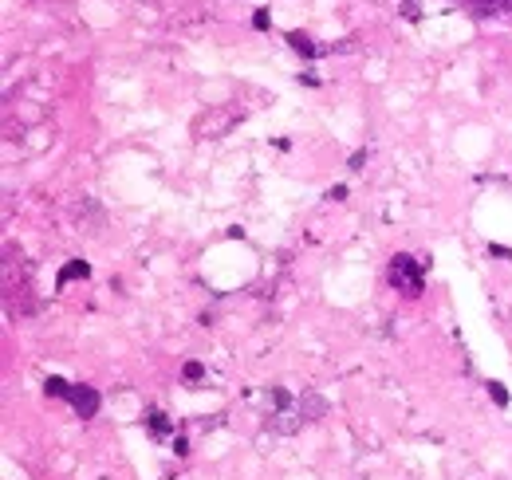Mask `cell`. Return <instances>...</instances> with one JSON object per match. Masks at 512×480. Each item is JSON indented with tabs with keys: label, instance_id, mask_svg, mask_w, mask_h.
<instances>
[{
	"label": "cell",
	"instance_id": "5b68a950",
	"mask_svg": "<svg viewBox=\"0 0 512 480\" xmlns=\"http://www.w3.org/2000/svg\"><path fill=\"white\" fill-rule=\"evenodd\" d=\"M87 272H91V268H87L83 260H75V264H67L64 272H60V288H64L67 280H79V276H87Z\"/></svg>",
	"mask_w": 512,
	"mask_h": 480
},
{
	"label": "cell",
	"instance_id": "6da1fadb",
	"mask_svg": "<svg viewBox=\"0 0 512 480\" xmlns=\"http://www.w3.org/2000/svg\"><path fill=\"white\" fill-rule=\"evenodd\" d=\"M44 386H48V394L67 398V402L75 406L79 418H95V414H99V394H95L91 386H71V382H64V378H48Z\"/></svg>",
	"mask_w": 512,
	"mask_h": 480
},
{
	"label": "cell",
	"instance_id": "277c9868",
	"mask_svg": "<svg viewBox=\"0 0 512 480\" xmlns=\"http://www.w3.org/2000/svg\"><path fill=\"white\" fill-rule=\"evenodd\" d=\"M465 4H469L473 12H485V16H489V12H512V0H465Z\"/></svg>",
	"mask_w": 512,
	"mask_h": 480
},
{
	"label": "cell",
	"instance_id": "8992f818",
	"mask_svg": "<svg viewBox=\"0 0 512 480\" xmlns=\"http://www.w3.org/2000/svg\"><path fill=\"white\" fill-rule=\"evenodd\" d=\"M150 429L162 437V433H170V421H166V414L162 410H150Z\"/></svg>",
	"mask_w": 512,
	"mask_h": 480
},
{
	"label": "cell",
	"instance_id": "ba28073f",
	"mask_svg": "<svg viewBox=\"0 0 512 480\" xmlns=\"http://www.w3.org/2000/svg\"><path fill=\"white\" fill-rule=\"evenodd\" d=\"M186 378H190V382L201 378V362H186Z\"/></svg>",
	"mask_w": 512,
	"mask_h": 480
},
{
	"label": "cell",
	"instance_id": "7a4b0ae2",
	"mask_svg": "<svg viewBox=\"0 0 512 480\" xmlns=\"http://www.w3.org/2000/svg\"><path fill=\"white\" fill-rule=\"evenodd\" d=\"M390 284H394L402 296H418L422 284H426V272H422V264H418L414 256L398 252V256L390 260Z\"/></svg>",
	"mask_w": 512,
	"mask_h": 480
},
{
	"label": "cell",
	"instance_id": "52a82bcc",
	"mask_svg": "<svg viewBox=\"0 0 512 480\" xmlns=\"http://www.w3.org/2000/svg\"><path fill=\"white\" fill-rule=\"evenodd\" d=\"M489 394H493V402H497V406H509V394H505V386H501V382H489Z\"/></svg>",
	"mask_w": 512,
	"mask_h": 480
},
{
	"label": "cell",
	"instance_id": "3957f363",
	"mask_svg": "<svg viewBox=\"0 0 512 480\" xmlns=\"http://www.w3.org/2000/svg\"><path fill=\"white\" fill-rule=\"evenodd\" d=\"M237 119H241L237 111H217L213 119L205 115V119L197 122L193 130H197V138H221V134H225V130H229V126H233V122H237Z\"/></svg>",
	"mask_w": 512,
	"mask_h": 480
}]
</instances>
